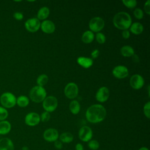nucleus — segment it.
<instances>
[{
	"label": "nucleus",
	"mask_w": 150,
	"mask_h": 150,
	"mask_svg": "<svg viewBox=\"0 0 150 150\" xmlns=\"http://www.w3.org/2000/svg\"><path fill=\"white\" fill-rule=\"evenodd\" d=\"M106 114V110L102 105L94 104L87 110L86 117L90 122L96 124L103 121Z\"/></svg>",
	"instance_id": "obj_1"
},
{
	"label": "nucleus",
	"mask_w": 150,
	"mask_h": 150,
	"mask_svg": "<svg viewBox=\"0 0 150 150\" xmlns=\"http://www.w3.org/2000/svg\"><path fill=\"white\" fill-rule=\"evenodd\" d=\"M114 26L121 30H127L132 23L130 15L125 12H120L115 15L113 18Z\"/></svg>",
	"instance_id": "obj_2"
},
{
	"label": "nucleus",
	"mask_w": 150,
	"mask_h": 150,
	"mask_svg": "<svg viewBox=\"0 0 150 150\" xmlns=\"http://www.w3.org/2000/svg\"><path fill=\"white\" fill-rule=\"evenodd\" d=\"M29 97L32 101L38 103H40L46 97V91L43 87L36 86L30 90Z\"/></svg>",
	"instance_id": "obj_3"
},
{
	"label": "nucleus",
	"mask_w": 150,
	"mask_h": 150,
	"mask_svg": "<svg viewBox=\"0 0 150 150\" xmlns=\"http://www.w3.org/2000/svg\"><path fill=\"white\" fill-rule=\"evenodd\" d=\"M0 103L5 108H11L16 104V98L11 92H5L0 96Z\"/></svg>",
	"instance_id": "obj_4"
},
{
	"label": "nucleus",
	"mask_w": 150,
	"mask_h": 150,
	"mask_svg": "<svg viewBox=\"0 0 150 150\" xmlns=\"http://www.w3.org/2000/svg\"><path fill=\"white\" fill-rule=\"evenodd\" d=\"M58 102L57 98L54 96H48L43 101V107L45 111L52 112L54 111L57 107Z\"/></svg>",
	"instance_id": "obj_5"
},
{
	"label": "nucleus",
	"mask_w": 150,
	"mask_h": 150,
	"mask_svg": "<svg viewBox=\"0 0 150 150\" xmlns=\"http://www.w3.org/2000/svg\"><path fill=\"white\" fill-rule=\"evenodd\" d=\"M93 135L92 129L87 125L81 127L79 131V138L83 142H88L92 139Z\"/></svg>",
	"instance_id": "obj_6"
},
{
	"label": "nucleus",
	"mask_w": 150,
	"mask_h": 150,
	"mask_svg": "<svg viewBox=\"0 0 150 150\" xmlns=\"http://www.w3.org/2000/svg\"><path fill=\"white\" fill-rule=\"evenodd\" d=\"M88 26L91 32H98L104 28V21L100 17H94L90 21Z\"/></svg>",
	"instance_id": "obj_7"
},
{
	"label": "nucleus",
	"mask_w": 150,
	"mask_h": 150,
	"mask_svg": "<svg viewBox=\"0 0 150 150\" xmlns=\"http://www.w3.org/2000/svg\"><path fill=\"white\" fill-rule=\"evenodd\" d=\"M64 94L69 99H73L77 97L79 89L77 84L74 83H68L64 88Z\"/></svg>",
	"instance_id": "obj_8"
},
{
	"label": "nucleus",
	"mask_w": 150,
	"mask_h": 150,
	"mask_svg": "<svg viewBox=\"0 0 150 150\" xmlns=\"http://www.w3.org/2000/svg\"><path fill=\"white\" fill-rule=\"evenodd\" d=\"M40 22L38 18H32L28 19L25 22L26 29L30 32H35L39 30L40 27Z\"/></svg>",
	"instance_id": "obj_9"
},
{
	"label": "nucleus",
	"mask_w": 150,
	"mask_h": 150,
	"mask_svg": "<svg viewBox=\"0 0 150 150\" xmlns=\"http://www.w3.org/2000/svg\"><path fill=\"white\" fill-rule=\"evenodd\" d=\"M43 138L45 141L49 142H54L59 139V134L57 130L55 128H48L46 129L43 134Z\"/></svg>",
	"instance_id": "obj_10"
},
{
	"label": "nucleus",
	"mask_w": 150,
	"mask_h": 150,
	"mask_svg": "<svg viewBox=\"0 0 150 150\" xmlns=\"http://www.w3.org/2000/svg\"><path fill=\"white\" fill-rule=\"evenodd\" d=\"M40 121V115L38 113L35 112H31L28 113L25 117V122L28 126H36L39 124Z\"/></svg>",
	"instance_id": "obj_11"
},
{
	"label": "nucleus",
	"mask_w": 150,
	"mask_h": 150,
	"mask_svg": "<svg viewBox=\"0 0 150 150\" xmlns=\"http://www.w3.org/2000/svg\"><path fill=\"white\" fill-rule=\"evenodd\" d=\"M129 83L131 86L134 89L138 90L142 88L144 86V80L141 75L138 74H135L132 75L130 78Z\"/></svg>",
	"instance_id": "obj_12"
},
{
	"label": "nucleus",
	"mask_w": 150,
	"mask_h": 150,
	"mask_svg": "<svg viewBox=\"0 0 150 150\" xmlns=\"http://www.w3.org/2000/svg\"><path fill=\"white\" fill-rule=\"evenodd\" d=\"M113 75L118 79H124L128 76V70L127 67L122 65H119L114 68L112 70Z\"/></svg>",
	"instance_id": "obj_13"
},
{
	"label": "nucleus",
	"mask_w": 150,
	"mask_h": 150,
	"mask_svg": "<svg viewBox=\"0 0 150 150\" xmlns=\"http://www.w3.org/2000/svg\"><path fill=\"white\" fill-rule=\"evenodd\" d=\"M110 91L107 87H102L100 88L96 95V100L99 102H104L107 101L109 97Z\"/></svg>",
	"instance_id": "obj_14"
},
{
	"label": "nucleus",
	"mask_w": 150,
	"mask_h": 150,
	"mask_svg": "<svg viewBox=\"0 0 150 150\" xmlns=\"http://www.w3.org/2000/svg\"><path fill=\"white\" fill-rule=\"evenodd\" d=\"M40 28L46 33H52L55 30V25L52 21L45 20L40 23Z\"/></svg>",
	"instance_id": "obj_15"
},
{
	"label": "nucleus",
	"mask_w": 150,
	"mask_h": 150,
	"mask_svg": "<svg viewBox=\"0 0 150 150\" xmlns=\"http://www.w3.org/2000/svg\"><path fill=\"white\" fill-rule=\"evenodd\" d=\"M0 150H14V144L9 138L0 139Z\"/></svg>",
	"instance_id": "obj_16"
},
{
	"label": "nucleus",
	"mask_w": 150,
	"mask_h": 150,
	"mask_svg": "<svg viewBox=\"0 0 150 150\" xmlns=\"http://www.w3.org/2000/svg\"><path fill=\"white\" fill-rule=\"evenodd\" d=\"M77 62L80 66L86 69L90 67L93 64V61L91 58L85 57H78L77 59Z\"/></svg>",
	"instance_id": "obj_17"
},
{
	"label": "nucleus",
	"mask_w": 150,
	"mask_h": 150,
	"mask_svg": "<svg viewBox=\"0 0 150 150\" xmlns=\"http://www.w3.org/2000/svg\"><path fill=\"white\" fill-rule=\"evenodd\" d=\"M11 124L6 120L0 121V135H6L11 130Z\"/></svg>",
	"instance_id": "obj_18"
},
{
	"label": "nucleus",
	"mask_w": 150,
	"mask_h": 150,
	"mask_svg": "<svg viewBox=\"0 0 150 150\" xmlns=\"http://www.w3.org/2000/svg\"><path fill=\"white\" fill-rule=\"evenodd\" d=\"M73 138H74V137L73 134L69 132H63L59 137V141H60L62 143H66V144H69L71 142L73 141Z\"/></svg>",
	"instance_id": "obj_19"
},
{
	"label": "nucleus",
	"mask_w": 150,
	"mask_h": 150,
	"mask_svg": "<svg viewBox=\"0 0 150 150\" xmlns=\"http://www.w3.org/2000/svg\"><path fill=\"white\" fill-rule=\"evenodd\" d=\"M130 31L135 35H139L141 34L143 30L144 27L139 22H134V23L131 24V25L129 27Z\"/></svg>",
	"instance_id": "obj_20"
},
{
	"label": "nucleus",
	"mask_w": 150,
	"mask_h": 150,
	"mask_svg": "<svg viewBox=\"0 0 150 150\" xmlns=\"http://www.w3.org/2000/svg\"><path fill=\"white\" fill-rule=\"evenodd\" d=\"M94 38V35L91 30H87L84 32L81 36L82 41L85 43H90L93 42Z\"/></svg>",
	"instance_id": "obj_21"
},
{
	"label": "nucleus",
	"mask_w": 150,
	"mask_h": 150,
	"mask_svg": "<svg viewBox=\"0 0 150 150\" xmlns=\"http://www.w3.org/2000/svg\"><path fill=\"white\" fill-rule=\"evenodd\" d=\"M121 54L124 57H131L134 54V49L129 45L122 46L120 50Z\"/></svg>",
	"instance_id": "obj_22"
},
{
	"label": "nucleus",
	"mask_w": 150,
	"mask_h": 150,
	"mask_svg": "<svg viewBox=\"0 0 150 150\" xmlns=\"http://www.w3.org/2000/svg\"><path fill=\"white\" fill-rule=\"evenodd\" d=\"M50 11L47 7L44 6L40 8L38 12L37 17L39 20H44L47 18L49 15Z\"/></svg>",
	"instance_id": "obj_23"
},
{
	"label": "nucleus",
	"mask_w": 150,
	"mask_h": 150,
	"mask_svg": "<svg viewBox=\"0 0 150 150\" xmlns=\"http://www.w3.org/2000/svg\"><path fill=\"white\" fill-rule=\"evenodd\" d=\"M69 109L73 114H77L80 110V105L77 100H73L69 104Z\"/></svg>",
	"instance_id": "obj_24"
},
{
	"label": "nucleus",
	"mask_w": 150,
	"mask_h": 150,
	"mask_svg": "<svg viewBox=\"0 0 150 150\" xmlns=\"http://www.w3.org/2000/svg\"><path fill=\"white\" fill-rule=\"evenodd\" d=\"M29 103V100L25 96H20L16 98V104L20 107H25Z\"/></svg>",
	"instance_id": "obj_25"
},
{
	"label": "nucleus",
	"mask_w": 150,
	"mask_h": 150,
	"mask_svg": "<svg viewBox=\"0 0 150 150\" xmlns=\"http://www.w3.org/2000/svg\"><path fill=\"white\" fill-rule=\"evenodd\" d=\"M47 81H48V77L47 75L45 74H40V76H39L36 80V82L38 86L41 87H43V86H45L47 83Z\"/></svg>",
	"instance_id": "obj_26"
},
{
	"label": "nucleus",
	"mask_w": 150,
	"mask_h": 150,
	"mask_svg": "<svg viewBox=\"0 0 150 150\" xmlns=\"http://www.w3.org/2000/svg\"><path fill=\"white\" fill-rule=\"evenodd\" d=\"M87 146L91 150H97L100 147V144L96 139H91L88 142Z\"/></svg>",
	"instance_id": "obj_27"
},
{
	"label": "nucleus",
	"mask_w": 150,
	"mask_h": 150,
	"mask_svg": "<svg viewBox=\"0 0 150 150\" xmlns=\"http://www.w3.org/2000/svg\"><path fill=\"white\" fill-rule=\"evenodd\" d=\"M8 117V111L6 108L0 106V121L5 120Z\"/></svg>",
	"instance_id": "obj_28"
},
{
	"label": "nucleus",
	"mask_w": 150,
	"mask_h": 150,
	"mask_svg": "<svg viewBox=\"0 0 150 150\" xmlns=\"http://www.w3.org/2000/svg\"><path fill=\"white\" fill-rule=\"evenodd\" d=\"M122 3L124 4L125 6L128 8H134L137 5V2L135 0H123Z\"/></svg>",
	"instance_id": "obj_29"
},
{
	"label": "nucleus",
	"mask_w": 150,
	"mask_h": 150,
	"mask_svg": "<svg viewBox=\"0 0 150 150\" xmlns=\"http://www.w3.org/2000/svg\"><path fill=\"white\" fill-rule=\"evenodd\" d=\"M134 15L138 19H141L144 16V12L141 9L137 8L134 11Z\"/></svg>",
	"instance_id": "obj_30"
},
{
	"label": "nucleus",
	"mask_w": 150,
	"mask_h": 150,
	"mask_svg": "<svg viewBox=\"0 0 150 150\" xmlns=\"http://www.w3.org/2000/svg\"><path fill=\"white\" fill-rule=\"evenodd\" d=\"M96 38L97 41L99 43H101V44L105 43V40H106L105 35H104L103 33H100V32H98V33L96 34Z\"/></svg>",
	"instance_id": "obj_31"
},
{
	"label": "nucleus",
	"mask_w": 150,
	"mask_h": 150,
	"mask_svg": "<svg viewBox=\"0 0 150 150\" xmlns=\"http://www.w3.org/2000/svg\"><path fill=\"white\" fill-rule=\"evenodd\" d=\"M50 114L49 112H47V111H44L42 113L41 115L40 116V121L44 122L48 121L50 120Z\"/></svg>",
	"instance_id": "obj_32"
},
{
	"label": "nucleus",
	"mask_w": 150,
	"mask_h": 150,
	"mask_svg": "<svg viewBox=\"0 0 150 150\" xmlns=\"http://www.w3.org/2000/svg\"><path fill=\"white\" fill-rule=\"evenodd\" d=\"M149 108H150V102H147L144 107V115L148 118H150V112H149Z\"/></svg>",
	"instance_id": "obj_33"
},
{
	"label": "nucleus",
	"mask_w": 150,
	"mask_h": 150,
	"mask_svg": "<svg viewBox=\"0 0 150 150\" xmlns=\"http://www.w3.org/2000/svg\"><path fill=\"white\" fill-rule=\"evenodd\" d=\"M13 18L18 21H21L23 18V15L22 12H16L13 15Z\"/></svg>",
	"instance_id": "obj_34"
},
{
	"label": "nucleus",
	"mask_w": 150,
	"mask_h": 150,
	"mask_svg": "<svg viewBox=\"0 0 150 150\" xmlns=\"http://www.w3.org/2000/svg\"><path fill=\"white\" fill-rule=\"evenodd\" d=\"M144 11L148 14H150V1L148 0L144 4Z\"/></svg>",
	"instance_id": "obj_35"
},
{
	"label": "nucleus",
	"mask_w": 150,
	"mask_h": 150,
	"mask_svg": "<svg viewBox=\"0 0 150 150\" xmlns=\"http://www.w3.org/2000/svg\"><path fill=\"white\" fill-rule=\"evenodd\" d=\"M54 146L57 149H61L63 148V143L57 139L54 142Z\"/></svg>",
	"instance_id": "obj_36"
},
{
	"label": "nucleus",
	"mask_w": 150,
	"mask_h": 150,
	"mask_svg": "<svg viewBox=\"0 0 150 150\" xmlns=\"http://www.w3.org/2000/svg\"><path fill=\"white\" fill-rule=\"evenodd\" d=\"M122 36L124 39H128L130 36L129 32L128 30H124L122 32Z\"/></svg>",
	"instance_id": "obj_37"
},
{
	"label": "nucleus",
	"mask_w": 150,
	"mask_h": 150,
	"mask_svg": "<svg viewBox=\"0 0 150 150\" xmlns=\"http://www.w3.org/2000/svg\"><path fill=\"white\" fill-rule=\"evenodd\" d=\"M98 54H99V50L97 49L94 50L91 53L92 57L94 59H96L98 56Z\"/></svg>",
	"instance_id": "obj_38"
},
{
	"label": "nucleus",
	"mask_w": 150,
	"mask_h": 150,
	"mask_svg": "<svg viewBox=\"0 0 150 150\" xmlns=\"http://www.w3.org/2000/svg\"><path fill=\"white\" fill-rule=\"evenodd\" d=\"M75 149L76 150H84V146L81 144L77 143L75 145Z\"/></svg>",
	"instance_id": "obj_39"
},
{
	"label": "nucleus",
	"mask_w": 150,
	"mask_h": 150,
	"mask_svg": "<svg viewBox=\"0 0 150 150\" xmlns=\"http://www.w3.org/2000/svg\"><path fill=\"white\" fill-rule=\"evenodd\" d=\"M132 60H133L134 62H138L139 60V57H138V55H137V54H134L132 56Z\"/></svg>",
	"instance_id": "obj_40"
},
{
	"label": "nucleus",
	"mask_w": 150,
	"mask_h": 150,
	"mask_svg": "<svg viewBox=\"0 0 150 150\" xmlns=\"http://www.w3.org/2000/svg\"><path fill=\"white\" fill-rule=\"evenodd\" d=\"M138 150H149V149L147 147L142 146V147H141Z\"/></svg>",
	"instance_id": "obj_41"
},
{
	"label": "nucleus",
	"mask_w": 150,
	"mask_h": 150,
	"mask_svg": "<svg viewBox=\"0 0 150 150\" xmlns=\"http://www.w3.org/2000/svg\"><path fill=\"white\" fill-rule=\"evenodd\" d=\"M22 150H28V148L27 146H24L22 147Z\"/></svg>",
	"instance_id": "obj_42"
}]
</instances>
